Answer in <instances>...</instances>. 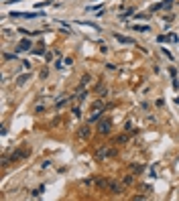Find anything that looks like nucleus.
I'll list each match as a JSON object with an SVG mask.
<instances>
[{"label":"nucleus","instance_id":"9b49d317","mask_svg":"<svg viewBox=\"0 0 179 201\" xmlns=\"http://www.w3.org/2000/svg\"><path fill=\"white\" fill-rule=\"evenodd\" d=\"M132 31H138V33H147V31H151L149 27H140V25H134L132 27Z\"/></svg>","mask_w":179,"mask_h":201},{"label":"nucleus","instance_id":"7ed1b4c3","mask_svg":"<svg viewBox=\"0 0 179 201\" xmlns=\"http://www.w3.org/2000/svg\"><path fill=\"white\" fill-rule=\"evenodd\" d=\"M110 126H112L110 120H102L100 124H98V132H100V134H108V132H110Z\"/></svg>","mask_w":179,"mask_h":201},{"label":"nucleus","instance_id":"f03ea898","mask_svg":"<svg viewBox=\"0 0 179 201\" xmlns=\"http://www.w3.org/2000/svg\"><path fill=\"white\" fill-rule=\"evenodd\" d=\"M27 156H29V150H27V148H22V150H16V152H12V154H10V161H21V159H27Z\"/></svg>","mask_w":179,"mask_h":201},{"label":"nucleus","instance_id":"1a4fd4ad","mask_svg":"<svg viewBox=\"0 0 179 201\" xmlns=\"http://www.w3.org/2000/svg\"><path fill=\"white\" fill-rule=\"evenodd\" d=\"M116 142H118V144H124V142H128V134H120V136L116 138Z\"/></svg>","mask_w":179,"mask_h":201},{"label":"nucleus","instance_id":"ddd939ff","mask_svg":"<svg viewBox=\"0 0 179 201\" xmlns=\"http://www.w3.org/2000/svg\"><path fill=\"white\" fill-rule=\"evenodd\" d=\"M29 79V75L25 73V75H21V77H19V85H22V83H25V81Z\"/></svg>","mask_w":179,"mask_h":201},{"label":"nucleus","instance_id":"423d86ee","mask_svg":"<svg viewBox=\"0 0 179 201\" xmlns=\"http://www.w3.org/2000/svg\"><path fill=\"white\" fill-rule=\"evenodd\" d=\"M157 41H159V43H167V41H177V37H175V35H163V37L159 35Z\"/></svg>","mask_w":179,"mask_h":201},{"label":"nucleus","instance_id":"9d476101","mask_svg":"<svg viewBox=\"0 0 179 201\" xmlns=\"http://www.w3.org/2000/svg\"><path fill=\"white\" fill-rule=\"evenodd\" d=\"M122 183L124 185H132V183H134V177H132V175H126V177L122 179Z\"/></svg>","mask_w":179,"mask_h":201},{"label":"nucleus","instance_id":"f257e3e1","mask_svg":"<svg viewBox=\"0 0 179 201\" xmlns=\"http://www.w3.org/2000/svg\"><path fill=\"white\" fill-rule=\"evenodd\" d=\"M106 156H116V150L110 148V146H100L96 150V159H98V161H104Z\"/></svg>","mask_w":179,"mask_h":201},{"label":"nucleus","instance_id":"39448f33","mask_svg":"<svg viewBox=\"0 0 179 201\" xmlns=\"http://www.w3.org/2000/svg\"><path fill=\"white\" fill-rule=\"evenodd\" d=\"M114 39L120 41L122 45H134V41H132V39H128V37H122V35H114Z\"/></svg>","mask_w":179,"mask_h":201},{"label":"nucleus","instance_id":"20e7f679","mask_svg":"<svg viewBox=\"0 0 179 201\" xmlns=\"http://www.w3.org/2000/svg\"><path fill=\"white\" fill-rule=\"evenodd\" d=\"M108 191H112V193H122V187H120L116 181H110L108 183Z\"/></svg>","mask_w":179,"mask_h":201},{"label":"nucleus","instance_id":"0eeeda50","mask_svg":"<svg viewBox=\"0 0 179 201\" xmlns=\"http://www.w3.org/2000/svg\"><path fill=\"white\" fill-rule=\"evenodd\" d=\"M19 49H21V51H27V49H31V41H29V39L21 41V43H19Z\"/></svg>","mask_w":179,"mask_h":201},{"label":"nucleus","instance_id":"f8f14e48","mask_svg":"<svg viewBox=\"0 0 179 201\" xmlns=\"http://www.w3.org/2000/svg\"><path fill=\"white\" fill-rule=\"evenodd\" d=\"M43 112H45V106H43V104L35 106V114H43Z\"/></svg>","mask_w":179,"mask_h":201},{"label":"nucleus","instance_id":"2eb2a0df","mask_svg":"<svg viewBox=\"0 0 179 201\" xmlns=\"http://www.w3.org/2000/svg\"><path fill=\"white\" fill-rule=\"evenodd\" d=\"M73 114H76L77 118H79V116H82V110H79V108H73Z\"/></svg>","mask_w":179,"mask_h":201},{"label":"nucleus","instance_id":"6e6552de","mask_svg":"<svg viewBox=\"0 0 179 201\" xmlns=\"http://www.w3.org/2000/svg\"><path fill=\"white\" fill-rule=\"evenodd\" d=\"M77 136H82V138H88V136H90V128H88V126H83L82 130L77 132Z\"/></svg>","mask_w":179,"mask_h":201},{"label":"nucleus","instance_id":"4468645a","mask_svg":"<svg viewBox=\"0 0 179 201\" xmlns=\"http://www.w3.org/2000/svg\"><path fill=\"white\" fill-rule=\"evenodd\" d=\"M88 81H90V75H83V79H82V87L86 85V83H88Z\"/></svg>","mask_w":179,"mask_h":201}]
</instances>
